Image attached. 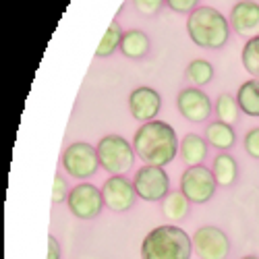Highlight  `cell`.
<instances>
[{
	"label": "cell",
	"instance_id": "484cf974",
	"mask_svg": "<svg viewBox=\"0 0 259 259\" xmlns=\"http://www.w3.org/2000/svg\"><path fill=\"white\" fill-rule=\"evenodd\" d=\"M133 3H135V9L141 15L152 17V15H156L162 9V5L166 3V0H133Z\"/></svg>",
	"mask_w": 259,
	"mask_h": 259
},
{
	"label": "cell",
	"instance_id": "5b68a950",
	"mask_svg": "<svg viewBox=\"0 0 259 259\" xmlns=\"http://www.w3.org/2000/svg\"><path fill=\"white\" fill-rule=\"evenodd\" d=\"M60 164H62V170L77 181L92 179L100 168L98 149L85 141H75L62 152Z\"/></svg>",
	"mask_w": 259,
	"mask_h": 259
},
{
	"label": "cell",
	"instance_id": "ffe728a7",
	"mask_svg": "<svg viewBox=\"0 0 259 259\" xmlns=\"http://www.w3.org/2000/svg\"><path fill=\"white\" fill-rule=\"evenodd\" d=\"M213 112L218 116V120L226 122V124H234L239 120L241 114V106L236 102V98L232 94H220L213 102Z\"/></svg>",
	"mask_w": 259,
	"mask_h": 259
},
{
	"label": "cell",
	"instance_id": "7a4b0ae2",
	"mask_svg": "<svg viewBox=\"0 0 259 259\" xmlns=\"http://www.w3.org/2000/svg\"><path fill=\"white\" fill-rule=\"evenodd\" d=\"M193 239L175 224L156 226L141 243V259H191Z\"/></svg>",
	"mask_w": 259,
	"mask_h": 259
},
{
	"label": "cell",
	"instance_id": "9a60e30c",
	"mask_svg": "<svg viewBox=\"0 0 259 259\" xmlns=\"http://www.w3.org/2000/svg\"><path fill=\"white\" fill-rule=\"evenodd\" d=\"M149 37L145 31L141 29H128L122 33V39H120V52L131 58V60H141L147 56L149 52Z\"/></svg>",
	"mask_w": 259,
	"mask_h": 259
},
{
	"label": "cell",
	"instance_id": "2e32d148",
	"mask_svg": "<svg viewBox=\"0 0 259 259\" xmlns=\"http://www.w3.org/2000/svg\"><path fill=\"white\" fill-rule=\"evenodd\" d=\"M205 141L215 147L218 152H228V149L236 143V133L232 124H226L222 120H213L205 126Z\"/></svg>",
	"mask_w": 259,
	"mask_h": 259
},
{
	"label": "cell",
	"instance_id": "ac0fdd59",
	"mask_svg": "<svg viewBox=\"0 0 259 259\" xmlns=\"http://www.w3.org/2000/svg\"><path fill=\"white\" fill-rule=\"evenodd\" d=\"M191 211V201L183 195V193H168V195L162 199V215L170 222V224H177L183 222Z\"/></svg>",
	"mask_w": 259,
	"mask_h": 259
},
{
	"label": "cell",
	"instance_id": "ba28073f",
	"mask_svg": "<svg viewBox=\"0 0 259 259\" xmlns=\"http://www.w3.org/2000/svg\"><path fill=\"white\" fill-rule=\"evenodd\" d=\"M191 239L199 259H228L230 255V239L218 226H199Z\"/></svg>",
	"mask_w": 259,
	"mask_h": 259
},
{
	"label": "cell",
	"instance_id": "d6986e66",
	"mask_svg": "<svg viewBox=\"0 0 259 259\" xmlns=\"http://www.w3.org/2000/svg\"><path fill=\"white\" fill-rule=\"evenodd\" d=\"M236 102L241 106V112L259 118V79L245 81L236 92Z\"/></svg>",
	"mask_w": 259,
	"mask_h": 259
},
{
	"label": "cell",
	"instance_id": "44dd1931",
	"mask_svg": "<svg viewBox=\"0 0 259 259\" xmlns=\"http://www.w3.org/2000/svg\"><path fill=\"white\" fill-rule=\"evenodd\" d=\"M187 77L191 79L193 88H203L213 79V67L203 58H193L187 64Z\"/></svg>",
	"mask_w": 259,
	"mask_h": 259
},
{
	"label": "cell",
	"instance_id": "83f0119b",
	"mask_svg": "<svg viewBox=\"0 0 259 259\" xmlns=\"http://www.w3.org/2000/svg\"><path fill=\"white\" fill-rule=\"evenodd\" d=\"M48 259H60V243L54 239V234L48 236Z\"/></svg>",
	"mask_w": 259,
	"mask_h": 259
},
{
	"label": "cell",
	"instance_id": "5bb4252c",
	"mask_svg": "<svg viewBox=\"0 0 259 259\" xmlns=\"http://www.w3.org/2000/svg\"><path fill=\"white\" fill-rule=\"evenodd\" d=\"M207 141L201 137V135H195V133H189L181 139V145H179V154L183 158V162L189 166H201L205 156H207Z\"/></svg>",
	"mask_w": 259,
	"mask_h": 259
},
{
	"label": "cell",
	"instance_id": "4316f807",
	"mask_svg": "<svg viewBox=\"0 0 259 259\" xmlns=\"http://www.w3.org/2000/svg\"><path fill=\"white\" fill-rule=\"evenodd\" d=\"M166 5L170 7V11H175V13H193L197 9L199 5V0H166Z\"/></svg>",
	"mask_w": 259,
	"mask_h": 259
},
{
	"label": "cell",
	"instance_id": "f1b7e54d",
	"mask_svg": "<svg viewBox=\"0 0 259 259\" xmlns=\"http://www.w3.org/2000/svg\"><path fill=\"white\" fill-rule=\"evenodd\" d=\"M241 259H259L257 255H245V257H241Z\"/></svg>",
	"mask_w": 259,
	"mask_h": 259
},
{
	"label": "cell",
	"instance_id": "7c38bea8",
	"mask_svg": "<svg viewBox=\"0 0 259 259\" xmlns=\"http://www.w3.org/2000/svg\"><path fill=\"white\" fill-rule=\"evenodd\" d=\"M160 108H162V98L154 88L141 85V88L133 90L131 96H128V110H131L133 118L139 122L156 120Z\"/></svg>",
	"mask_w": 259,
	"mask_h": 259
},
{
	"label": "cell",
	"instance_id": "603a6c76",
	"mask_svg": "<svg viewBox=\"0 0 259 259\" xmlns=\"http://www.w3.org/2000/svg\"><path fill=\"white\" fill-rule=\"evenodd\" d=\"M241 60L245 71L251 77L259 79V35L247 39V44L243 46V52H241Z\"/></svg>",
	"mask_w": 259,
	"mask_h": 259
},
{
	"label": "cell",
	"instance_id": "3957f363",
	"mask_svg": "<svg viewBox=\"0 0 259 259\" xmlns=\"http://www.w3.org/2000/svg\"><path fill=\"white\" fill-rule=\"evenodd\" d=\"M187 31L195 46L207 50H220L228 41L230 23L213 7H197L187 19Z\"/></svg>",
	"mask_w": 259,
	"mask_h": 259
},
{
	"label": "cell",
	"instance_id": "8fae6325",
	"mask_svg": "<svg viewBox=\"0 0 259 259\" xmlns=\"http://www.w3.org/2000/svg\"><path fill=\"white\" fill-rule=\"evenodd\" d=\"M177 108L189 122H203L211 116L213 104L201 88H185L177 96Z\"/></svg>",
	"mask_w": 259,
	"mask_h": 259
},
{
	"label": "cell",
	"instance_id": "e0dca14e",
	"mask_svg": "<svg viewBox=\"0 0 259 259\" xmlns=\"http://www.w3.org/2000/svg\"><path fill=\"white\" fill-rule=\"evenodd\" d=\"M211 172L220 187H232L236 183V179H239V164H236V158H232L226 152H220L211 162Z\"/></svg>",
	"mask_w": 259,
	"mask_h": 259
},
{
	"label": "cell",
	"instance_id": "cb8c5ba5",
	"mask_svg": "<svg viewBox=\"0 0 259 259\" xmlns=\"http://www.w3.org/2000/svg\"><path fill=\"white\" fill-rule=\"evenodd\" d=\"M69 193H71V187L67 183L62 175H56L54 177V187H52V201L54 203H62L69 199Z\"/></svg>",
	"mask_w": 259,
	"mask_h": 259
},
{
	"label": "cell",
	"instance_id": "30bf717a",
	"mask_svg": "<svg viewBox=\"0 0 259 259\" xmlns=\"http://www.w3.org/2000/svg\"><path fill=\"white\" fill-rule=\"evenodd\" d=\"M102 193H104L106 207L116 211V213L133 209V205L137 201L135 185H133V181H128L124 175L106 179L104 181V187H102Z\"/></svg>",
	"mask_w": 259,
	"mask_h": 259
},
{
	"label": "cell",
	"instance_id": "52a82bcc",
	"mask_svg": "<svg viewBox=\"0 0 259 259\" xmlns=\"http://www.w3.org/2000/svg\"><path fill=\"white\" fill-rule=\"evenodd\" d=\"M69 209L79 220H94L104 209V193L92 183H79L69 193Z\"/></svg>",
	"mask_w": 259,
	"mask_h": 259
},
{
	"label": "cell",
	"instance_id": "277c9868",
	"mask_svg": "<svg viewBox=\"0 0 259 259\" xmlns=\"http://www.w3.org/2000/svg\"><path fill=\"white\" fill-rule=\"evenodd\" d=\"M98 158L100 166L110 172L112 177L126 175L135 164V147L128 143L122 135H106L98 141Z\"/></svg>",
	"mask_w": 259,
	"mask_h": 259
},
{
	"label": "cell",
	"instance_id": "8992f818",
	"mask_svg": "<svg viewBox=\"0 0 259 259\" xmlns=\"http://www.w3.org/2000/svg\"><path fill=\"white\" fill-rule=\"evenodd\" d=\"M215 189H218V181H215L211 168L201 166H189L183 177H181V193L191 201V203H207Z\"/></svg>",
	"mask_w": 259,
	"mask_h": 259
},
{
	"label": "cell",
	"instance_id": "6da1fadb",
	"mask_svg": "<svg viewBox=\"0 0 259 259\" xmlns=\"http://www.w3.org/2000/svg\"><path fill=\"white\" fill-rule=\"evenodd\" d=\"M179 137L177 131L164 120H149L143 122L133 137V147L139 160L149 166L164 168L179 154Z\"/></svg>",
	"mask_w": 259,
	"mask_h": 259
},
{
	"label": "cell",
	"instance_id": "7402d4cb",
	"mask_svg": "<svg viewBox=\"0 0 259 259\" xmlns=\"http://www.w3.org/2000/svg\"><path fill=\"white\" fill-rule=\"evenodd\" d=\"M120 39H122V31H120V25L118 21H112L110 27L106 29L100 46L96 50V58H108L110 54H114L116 48H120Z\"/></svg>",
	"mask_w": 259,
	"mask_h": 259
},
{
	"label": "cell",
	"instance_id": "9c48e42d",
	"mask_svg": "<svg viewBox=\"0 0 259 259\" xmlns=\"http://www.w3.org/2000/svg\"><path fill=\"white\" fill-rule=\"evenodd\" d=\"M137 197L143 201H162L170 193V179L160 166H141L133 179Z\"/></svg>",
	"mask_w": 259,
	"mask_h": 259
},
{
	"label": "cell",
	"instance_id": "4fadbf2b",
	"mask_svg": "<svg viewBox=\"0 0 259 259\" xmlns=\"http://www.w3.org/2000/svg\"><path fill=\"white\" fill-rule=\"evenodd\" d=\"M228 23L236 33L247 39L259 35V5L253 3V0H241V3H236L230 11Z\"/></svg>",
	"mask_w": 259,
	"mask_h": 259
},
{
	"label": "cell",
	"instance_id": "d4e9b609",
	"mask_svg": "<svg viewBox=\"0 0 259 259\" xmlns=\"http://www.w3.org/2000/svg\"><path fill=\"white\" fill-rule=\"evenodd\" d=\"M243 145H245V152L253 158V160H259V126L251 128L247 131L245 139H243Z\"/></svg>",
	"mask_w": 259,
	"mask_h": 259
}]
</instances>
